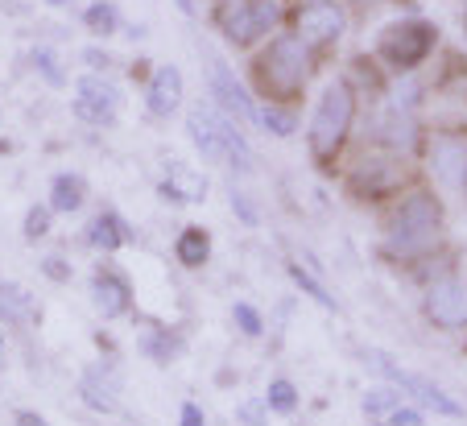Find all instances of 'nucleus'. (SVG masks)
<instances>
[{
    "instance_id": "f257e3e1",
    "label": "nucleus",
    "mask_w": 467,
    "mask_h": 426,
    "mask_svg": "<svg viewBox=\"0 0 467 426\" xmlns=\"http://www.w3.org/2000/svg\"><path fill=\"white\" fill-rule=\"evenodd\" d=\"M315 71H318V54L294 29H277V34H269L256 46L253 63H248V88H253L256 99L298 108Z\"/></svg>"
},
{
    "instance_id": "f03ea898",
    "label": "nucleus",
    "mask_w": 467,
    "mask_h": 426,
    "mask_svg": "<svg viewBox=\"0 0 467 426\" xmlns=\"http://www.w3.org/2000/svg\"><path fill=\"white\" fill-rule=\"evenodd\" d=\"M447 236V203L434 182L418 178L410 191L389 203L385 215V253L397 261H418L431 249H439Z\"/></svg>"
},
{
    "instance_id": "7ed1b4c3",
    "label": "nucleus",
    "mask_w": 467,
    "mask_h": 426,
    "mask_svg": "<svg viewBox=\"0 0 467 426\" xmlns=\"http://www.w3.org/2000/svg\"><path fill=\"white\" fill-rule=\"evenodd\" d=\"M360 108L364 96L356 91V83L348 75H336V79L323 83L306 120V153L318 170H336L344 161L356 125H360Z\"/></svg>"
},
{
    "instance_id": "20e7f679",
    "label": "nucleus",
    "mask_w": 467,
    "mask_h": 426,
    "mask_svg": "<svg viewBox=\"0 0 467 426\" xmlns=\"http://www.w3.org/2000/svg\"><path fill=\"white\" fill-rule=\"evenodd\" d=\"M439 46H442L439 21L418 17V13L385 21V26L377 29V37H372V54H377V63L385 67L393 79L397 75H418L434 54H439Z\"/></svg>"
},
{
    "instance_id": "39448f33",
    "label": "nucleus",
    "mask_w": 467,
    "mask_h": 426,
    "mask_svg": "<svg viewBox=\"0 0 467 426\" xmlns=\"http://www.w3.org/2000/svg\"><path fill=\"white\" fill-rule=\"evenodd\" d=\"M418 178L414 170H410V158H397V153H385L372 145L368 153H360V158L348 166L344 174V187L348 195L356 199V203L364 207H385L393 203L401 191H410Z\"/></svg>"
},
{
    "instance_id": "423d86ee",
    "label": "nucleus",
    "mask_w": 467,
    "mask_h": 426,
    "mask_svg": "<svg viewBox=\"0 0 467 426\" xmlns=\"http://www.w3.org/2000/svg\"><path fill=\"white\" fill-rule=\"evenodd\" d=\"M285 21H290L285 0H223L220 9H215V29L236 50H256Z\"/></svg>"
},
{
    "instance_id": "0eeeda50",
    "label": "nucleus",
    "mask_w": 467,
    "mask_h": 426,
    "mask_svg": "<svg viewBox=\"0 0 467 426\" xmlns=\"http://www.w3.org/2000/svg\"><path fill=\"white\" fill-rule=\"evenodd\" d=\"M426 133L431 129L422 125V112H397L389 104H377L368 120V141L385 153H397V158H410V161H422L426 150Z\"/></svg>"
},
{
    "instance_id": "6e6552de",
    "label": "nucleus",
    "mask_w": 467,
    "mask_h": 426,
    "mask_svg": "<svg viewBox=\"0 0 467 426\" xmlns=\"http://www.w3.org/2000/svg\"><path fill=\"white\" fill-rule=\"evenodd\" d=\"M426 174L439 191H463V174H467V129L455 125H439L426 133Z\"/></svg>"
},
{
    "instance_id": "1a4fd4ad",
    "label": "nucleus",
    "mask_w": 467,
    "mask_h": 426,
    "mask_svg": "<svg viewBox=\"0 0 467 426\" xmlns=\"http://www.w3.org/2000/svg\"><path fill=\"white\" fill-rule=\"evenodd\" d=\"M203 79H207V99H212L228 120H236V125H244V129H256V96H253V88H248V83L240 79L228 63H223L220 54H212V58L203 63Z\"/></svg>"
},
{
    "instance_id": "9d476101",
    "label": "nucleus",
    "mask_w": 467,
    "mask_h": 426,
    "mask_svg": "<svg viewBox=\"0 0 467 426\" xmlns=\"http://www.w3.org/2000/svg\"><path fill=\"white\" fill-rule=\"evenodd\" d=\"M290 29L323 58V54L348 34V9L339 0H310V5L290 9Z\"/></svg>"
},
{
    "instance_id": "9b49d317",
    "label": "nucleus",
    "mask_w": 467,
    "mask_h": 426,
    "mask_svg": "<svg viewBox=\"0 0 467 426\" xmlns=\"http://www.w3.org/2000/svg\"><path fill=\"white\" fill-rule=\"evenodd\" d=\"M71 112L79 116L83 125L91 129H112L120 120V104H124V91L116 88L108 75L96 71H83L79 79L71 83Z\"/></svg>"
},
{
    "instance_id": "f8f14e48",
    "label": "nucleus",
    "mask_w": 467,
    "mask_h": 426,
    "mask_svg": "<svg viewBox=\"0 0 467 426\" xmlns=\"http://www.w3.org/2000/svg\"><path fill=\"white\" fill-rule=\"evenodd\" d=\"M422 315H426V323L439 331H463L467 327V282H459L455 269L426 282Z\"/></svg>"
},
{
    "instance_id": "ddd939ff",
    "label": "nucleus",
    "mask_w": 467,
    "mask_h": 426,
    "mask_svg": "<svg viewBox=\"0 0 467 426\" xmlns=\"http://www.w3.org/2000/svg\"><path fill=\"white\" fill-rule=\"evenodd\" d=\"M372 369H377L380 377H385L389 385H397L401 393H410V398L418 401L422 410H434V414H447V418H463V406H459L455 398H451L442 385H434V381H426V377H418V373H410V369H401V364H393L389 356H372Z\"/></svg>"
},
{
    "instance_id": "4468645a",
    "label": "nucleus",
    "mask_w": 467,
    "mask_h": 426,
    "mask_svg": "<svg viewBox=\"0 0 467 426\" xmlns=\"http://www.w3.org/2000/svg\"><path fill=\"white\" fill-rule=\"evenodd\" d=\"M186 137L207 166H223V112L212 99H194L186 112Z\"/></svg>"
},
{
    "instance_id": "2eb2a0df",
    "label": "nucleus",
    "mask_w": 467,
    "mask_h": 426,
    "mask_svg": "<svg viewBox=\"0 0 467 426\" xmlns=\"http://www.w3.org/2000/svg\"><path fill=\"white\" fill-rule=\"evenodd\" d=\"M186 104V79L182 71H178L174 63H161L150 71V79H145V112L153 116V120H170V116H178Z\"/></svg>"
},
{
    "instance_id": "dca6fc26",
    "label": "nucleus",
    "mask_w": 467,
    "mask_h": 426,
    "mask_svg": "<svg viewBox=\"0 0 467 426\" xmlns=\"http://www.w3.org/2000/svg\"><path fill=\"white\" fill-rule=\"evenodd\" d=\"M158 191L170 203H203L207 199V174L203 170H191L186 161H170L166 174H161Z\"/></svg>"
},
{
    "instance_id": "f3484780",
    "label": "nucleus",
    "mask_w": 467,
    "mask_h": 426,
    "mask_svg": "<svg viewBox=\"0 0 467 426\" xmlns=\"http://www.w3.org/2000/svg\"><path fill=\"white\" fill-rule=\"evenodd\" d=\"M91 298H96L99 315H108V319H116V315H124V311H129L132 290H129V282H124L120 274H112V269H99V274L91 277Z\"/></svg>"
},
{
    "instance_id": "a211bd4d",
    "label": "nucleus",
    "mask_w": 467,
    "mask_h": 426,
    "mask_svg": "<svg viewBox=\"0 0 467 426\" xmlns=\"http://www.w3.org/2000/svg\"><path fill=\"white\" fill-rule=\"evenodd\" d=\"M88 203V178L75 174V170H58L50 178V207L54 215H71Z\"/></svg>"
},
{
    "instance_id": "6ab92c4d",
    "label": "nucleus",
    "mask_w": 467,
    "mask_h": 426,
    "mask_svg": "<svg viewBox=\"0 0 467 426\" xmlns=\"http://www.w3.org/2000/svg\"><path fill=\"white\" fill-rule=\"evenodd\" d=\"M256 129H265L269 137L285 141V137L298 133V108H294V104H269V99H256Z\"/></svg>"
},
{
    "instance_id": "aec40b11",
    "label": "nucleus",
    "mask_w": 467,
    "mask_h": 426,
    "mask_svg": "<svg viewBox=\"0 0 467 426\" xmlns=\"http://www.w3.org/2000/svg\"><path fill=\"white\" fill-rule=\"evenodd\" d=\"M79 393L91 410H104V414H116V410H120V393H116V381H112L108 369H91V373H83Z\"/></svg>"
},
{
    "instance_id": "412c9836",
    "label": "nucleus",
    "mask_w": 467,
    "mask_h": 426,
    "mask_svg": "<svg viewBox=\"0 0 467 426\" xmlns=\"http://www.w3.org/2000/svg\"><path fill=\"white\" fill-rule=\"evenodd\" d=\"M174 257L182 261L186 269L207 265V257H212V232L199 228V223L182 228V232H178V240H174Z\"/></svg>"
},
{
    "instance_id": "4be33fe9",
    "label": "nucleus",
    "mask_w": 467,
    "mask_h": 426,
    "mask_svg": "<svg viewBox=\"0 0 467 426\" xmlns=\"http://www.w3.org/2000/svg\"><path fill=\"white\" fill-rule=\"evenodd\" d=\"M124 240H129V228H124V220L116 212H104L88 223V244L91 249L116 253V249H124Z\"/></svg>"
},
{
    "instance_id": "5701e85b",
    "label": "nucleus",
    "mask_w": 467,
    "mask_h": 426,
    "mask_svg": "<svg viewBox=\"0 0 467 426\" xmlns=\"http://www.w3.org/2000/svg\"><path fill=\"white\" fill-rule=\"evenodd\" d=\"M83 29L91 37H112L124 29V13L116 0H91L88 9H83Z\"/></svg>"
},
{
    "instance_id": "b1692460",
    "label": "nucleus",
    "mask_w": 467,
    "mask_h": 426,
    "mask_svg": "<svg viewBox=\"0 0 467 426\" xmlns=\"http://www.w3.org/2000/svg\"><path fill=\"white\" fill-rule=\"evenodd\" d=\"M285 274H290V282L294 286H302V294H310V298L318 302V307H327V311H339V302H336V294L327 290L323 282H318L315 274H310L306 265H298V261H290V265H285Z\"/></svg>"
},
{
    "instance_id": "393cba45",
    "label": "nucleus",
    "mask_w": 467,
    "mask_h": 426,
    "mask_svg": "<svg viewBox=\"0 0 467 426\" xmlns=\"http://www.w3.org/2000/svg\"><path fill=\"white\" fill-rule=\"evenodd\" d=\"M0 315H5V319H17V323H29L34 319V298H29L21 286L0 282Z\"/></svg>"
},
{
    "instance_id": "a878e982",
    "label": "nucleus",
    "mask_w": 467,
    "mask_h": 426,
    "mask_svg": "<svg viewBox=\"0 0 467 426\" xmlns=\"http://www.w3.org/2000/svg\"><path fill=\"white\" fill-rule=\"evenodd\" d=\"M29 67H34L50 88H67V67L58 63V54H54L50 46H34V50H29Z\"/></svg>"
},
{
    "instance_id": "bb28decb",
    "label": "nucleus",
    "mask_w": 467,
    "mask_h": 426,
    "mask_svg": "<svg viewBox=\"0 0 467 426\" xmlns=\"http://www.w3.org/2000/svg\"><path fill=\"white\" fill-rule=\"evenodd\" d=\"M141 352L153 356V360H174L182 352V339L170 336V331H145L141 336Z\"/></svg>"
},
{
    "instance_id": "cd10ccee",
    "label": "nucleus",
    "mask_w": 467,
    "mask_h": 426,
    "mask_svg": "<svg viewBox=\"0 0 467 426\" xmlns=\"http://www.w3.org/2000/svg\"><path fill=\"white\" fill-rule=\"evenodd\" d=\"M397 406H401V393H397L393 385H380V390L364 393V414H368V418H380V414L389 418Z\"/></svg>"
},
{
    "instance_id": "c85d7f7f",
    "label": "nucleus",
    "mask_w": 467,
    "mask_h": 426,
    "mask_svg": "<svg viewBox=\"0 0 467 426\" xmlns=\"http://www.w3.org/2000/svg\"><path fill=\"white\" fill-rule=\"evenodd\" d=\"M228 203H232V212H236V220L244 223V228H256V223H261V207H256V199L248 195L244 187H228Z\"/></svg>"
},
{
    "instance_id": "c756f323",
    "label": "nucleus",
    "mask_w": 467,
    "mask_h": 426,
    "mask_svg": "<svg viewBox=\"0 0 467 426\" xmlns=\"http://www.w3.org/2000/svg\"><path fill=\"white\" fill-rule=\"evenodd\" d=\"M54 223V207L50 203H34L26 212V223H21V232H26V240H42L46 232H50Z\"/></svg>"
},
{
    "instance_id": "7c9ffc66",
    "label": "nucleus",
    "mask_w": 467,
    "mask_h": 426,
    "mask_svg": "<svg viewBox=\"0 0 467 426\" xmlns=\"http://www.w3.org/2000/svg\"><path fill=\"white\" fill-rule=\"evenodd\" d=\"M269 406H274L277 414H290V410L298 406V390H294L290 381H274L269 385Z\"/></svg>"
},
{
    "instance_id": "2f4dec72",
    "label": "nucleus",
    "mask_w": 467,
    "mask_h": 426,
    "mask_svg": "<svg viewBox=\"0 0 467 426\" xmlns=\"http://www.w3.org/2000/svg\"><path fill=\"white\" fill-rule=\"evenodd\" d=\"M232 315H236V323H240V331H244V336H261V331H265L261 311H256V307H248V302H236V307H232Z\"/></svg>"
},
{
    "instance_id": "473e14b6",
    "label": "nucleus",
    "mask_w": 467,
    "mask_h": 426,
    "mask_svg": "<svg viewBox=\"0 0 467 426\" xmlns=\"http://www.w3.org/2000/svg\"><path fill=\"white\" fill-rule=\"evenodd\" d=\"M83 67H88V71H96V75H108L112 71V54L104 50V46H88V50H83Z\"/></svg>"
},
{
    "instance_id": "72a5a7b5",
    "label": "nucleus",
    "mask_w": 467,
    "mask_h": 426,
    "mask_svg": "<svg viewBox=\"0 0 467 426\" xmlns=\"http://www.w3.org/2000/svg\"><path fill=\"white\" fill-rule=\"evenodd\" d=\"M422 422H426L422 410H418V406H406V401H401V406L389 414V426H422Z\"/></svg>"
},
{
    "instance_id": "f704fd0d",
    "label": "nucleus",
    "mask_w": 467,
    "mask_h": 426,
    "mask_svg": "<svg viewBox=\"0 0 467 426\" xmlns=\"http://www.w3.org/2000/svg\"><path fill=\"white\" fill-rule=\"evenodd\" d=\"M240 422L244 426H265V401H244V406H240Z\"/></svg>"
},
{
    "instance_id": "c9c22d12",
    "label": "nucleus",
    "mask_w": 467,
    "mask_h": 426,
    "mask_svg": "<svg viewBox=\"0 0 467 426\" xmlns=\"http://www.w3.org/2000/svg\"><path fill=\"white\" fill-rule=\"evenodd\" d=\"M42 274H46V277H58V282H67V277H71V265H67V261H58V257H46V261H42Z\"/></svg>"
},
{
    "instance_id": "e433bc0d",
    "label": "nucleus",
    "mask_w": 467,
    "mask_h": 426,
    "mask_svg": "<svg viewBox=\"0 0 467 426\" xmlns=\"http://www.w3.org/2000/svg\"><path fill=\"white\" fill-rule=\"evenodd\" d=\"M182 426H207L203 410L194 406V401H186V406H182Z\"/></svg>"
},
{
    "instance_id": "4c0bfd02",
    "label": "nucleus",
    "mask_w": 467,
    "mask_h": 426,
    "mask_svg": "<svg viewBox=\"0 0 467 426\" xmlns=\"http://www.w3.org/2000/svg\"><path fill=\"white\" fill-rule=\"evenodd\" d=\"M17 426H46V418L34 414V410H21V414H17Z\"/></svg>"
},
{
    "instance_id": "58836bf2",
    "label": "nucleus",
    "mask_w": 467,
    "mask_h": 426,
    "mask_svg": "<svg viewBox=\"0 0 467 426\" xmlns=\"http://www.w3.org/2000/svg\"><path fill=\"white\" fill-rule=\"evenodd\" d=\"M174 9L182 13V17H194V0H174Z\"/></svg>"
},
{
    "instance_id": "ea45409f",
    "label": "nucleus",
    "mask_w": 467,
    "mask_h": 426,
    "mask_svg": "<svg viewBox=\"0 0 467 426\" xmlns=\"http://www.w3.org/2000/svg\"><path fill=\"white\" fill-rule=\"evenodd\" d=\"M46 5H50V9H71L75 0H46Z\"/></svg>"
},
{
    "instance_id": "a19ab883",
    "label": "nucleus",
    "mask_w": 467,
    "mask_h": 426,
    "mask_svg": "<svg viewBox=\"0 0 467 426\" xmlns=\"http://www.w3.org/2000/svg\"><path fill=\"white\" fill-rule=\"evenodd\" d=\"M0 360H5V336H0Z\"/></svg>"
},
{
    "instance_id": "79ce46f5",
    "label": "nucleus",
    "mask_w": 467,
    "mask_h": 426,
    "mask_svg": "<svg viewBox=\"0 0 467 426\" xmlns=\"http://www.w3.org/2000/svg\"><path fill=\"white\" fill-rule=\"evenodd\" d=\"M463 195H467V174H463Z\"/></svg>"
},
{
    "instance_id": "37998d69",
    "label": "nucleus",
    "mask_w": 467,
    "mask_h": 426,
    "mask_svg": "<svg viewBox=\"0 0 467 426\" xmlns=\"http://www.w3.org/2000/svg\"><path fill=\"white\" fill-rule=\"evenodd\" d=\"M372 426H389V422H372Z\"/></svg>"
}]
</instances>
